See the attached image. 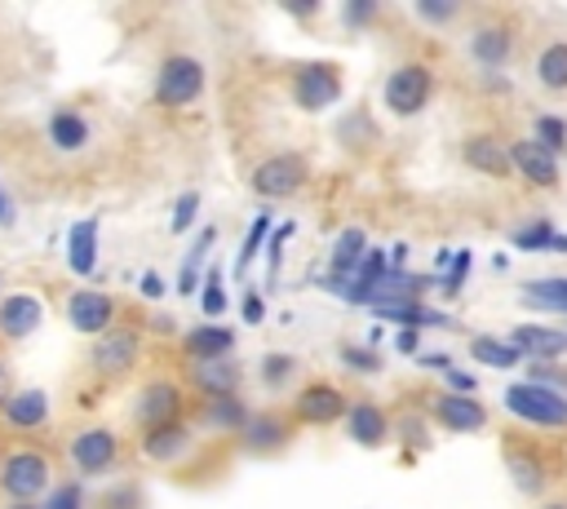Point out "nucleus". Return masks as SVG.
<instances>
[{
  "label": "nucleus",
  "mask_w": 567,
  "mask_h": 509,
  "mask_svg": "<svg viewBox=\"0 0 567 509\" xmlns=\"http://www.w3.org/2000/svg\"><path fill=\"white\" fill-rule=\"evenodd\" d=\"M505 412L536 425V429H567V394L549 389V385H536V381H514L505 385L501 394Z\"/></svg>",
  "instance_id": "1"
},
{
  "label": "nucleus",
  "mask_w": 567,
  "mask_h": 509,
  "mask_svg": "<svg viewBox=\"0 0 567 509\" xmlns=\"http://www.w3.org/2000/svg\"><path fill=\"white\" fill-rule=\"evenodd\" d=\"M53 482V469H49V456L35 451V447H18L4 456L0 465V491L13 500V505H35V496H44Z\"/></svg>",
  "instance_id": "2"
},
{
  "label": "nucleus",
  "mask_w": 567,
  "mask_h": 509,
  "mask_svg": "<svg viewBox=\"0 0 567 509\" xmlns=\"http://www.w3.org/2000/svg\"><path fill=\"white\" fill-rule=\"evenodd\" d=\"M204 62L190 58V53H168L155 71V102L177 111V106H190L199 93H204Z\"/></svg>",
  "instance_id": "3"
},
{
  "label": "nucleus",
  "mask_w": 567,
  "mask_h": 509,
  "mask_svg": "<svg viewBox=\"0 0 567 509\" xmlns=\"http://www.w3.org/2000/svg\"><path fill=\"white\" fill-rule=\"evenodd\" d=\"M430 97H434V71L425 62H399L385 75V84H381V102L394 115H403V120L416 115V111H425Z\"/></svg>",
  "instance_id": "4"
},
{
  "label": "nucleus",
  "mask_w": 567,
  "mask_h": 509,
  "mask_svg": "<svg viewBox=\"0 0 567 509\" xmlns=\"http://www.w3.org/2000/svg\"><path fill=\"white\" fill-rule=\"evenodd\" d=\"M306 177H310L306 159H301L297 150H279V155H266V159L252 168L248 186H252L261 199H288V195H297V190L306 186Z\"/></svg>",
  "instance_id": "5"
},
{
  "label": "nucleus",
  "mask_w": 567,
  "mask_h": 509,
  "mask_svg": "<svg viewBox=\"0 0 567 509\" xmlns=\"http://www.w3.org/2000/svg\"><path fill=\"white\" fill-rule=\"evenodd\" d=\"M509 164H514V173H518L527 186H536V190H558V186H563L558 155H554L545 142H536V137H514V142H509Z\"/></svg>",
  "instance_id": "6"
},
{
  "label": "nucleus",
  "mask_w": 567,
  "mask_h": 509,
  "mask_svg": "<svg viewBox=\"0 0 567 509\" xmlns=\"http://www.w3.org/2000/svg\"><path fill=\"white\" fill-rule=\"evenodd\" d=\"M142 359V332L137 328H111L106 336H97V345L89 350V367L106 381L133 372V363Z\"/></svg>",
  "instance_id": "7"
},
{
  "label": "nucleus",
  "mask_w": 567,
  "mask_h": 509,
  "mask_svg": "<svg viewBox=\"0 0 567 509\" xmlns=\"http://www.w3.org/2000/svg\"><path fill=\"white\" fill-rule=\"evenodd\" d=\"M341 97V71L332 62H306L292 71V102L301 111H328Z\"/></svg>",
  "instance_id": "8"
},
{
  "label": "nucleus",
  "mask_w": 567,
  "mask_h": 509,
  "mask_svg": "<svg viewBox=\"0 0 567 509\" xmlns=\"http://www.w3.org/2000/svg\"><path fill=\"white\" fill-rule=\"evenodd\" d=\"M115 314H120V305H115L111 292L75 288V292L66 297V323H71L75 332H84V336H106V332L115 328Z\"/></svg>",
  "instance_id": "9"
},
{
  "label": "nucleus",
  "mask_w": 567,
  "mask_h": 509,
  "mask_svg": "<svg viewBox=\"0 0 567 509\" xmlns=\"http://www.w3.org/2000/svg\"><path fill=\"white\" fill-rule=\"evenodd\" d=\"M120 460V438L106 425H89L71 438V465L80 478H97Z\"/></svg>",
  "instance_id": "10"
},
{
  "label": "nucleus",
  "mask_w": 567,
  "mask_h": 509,
  "mask_svg": "<svg viewBox=\"0 0 567 509\" xmlns=\"http://www.w3.org/2000/svg\"><path fill=\"white\" fill-rule=\"evenodd\" d=\"M292 412H297L301 425H337V420H346L350 403H346V394H341L332 381H310V385L297 394Z\"/></svg>",
  "instance_id": "11"
},
{
  "label": "nucleus",
  "mask_w": 567,
  "mask_h": 509,
  "mask_svg": "<svg viewBox=\"0 0 567 509\" xmlns=\"http://www.w3.org/2000/svg\"><path fill=\"white\" fill-rule=\"evenodd\" d=\"M514 49H518V31H514V22H505V18L478 22V27L470 31V58H474L478 66H505V62L514 58Z\"/></svg>",
  "instance_id": "12"
},
{
  "label": "nucleus",
  "mask_w": 567,
  "mask_h": 509,
  "mask_svg": "<svg viewBox=\"0 0 567 509\" xmlns=\"http://www.w3.org/2000/svg\"><path fill=\"white\" fill-rule=\"evenodd\" d=\"M430 412H434V420L443 425V429H452V434H478V429H487V407L474 398V394H434L430 398Z\"/></svg>",
  "instance_id": "13"
},
{
  "label": "nucleus",
  "mask_w": 567,
  "mask_h": 509,
  "mask_svg": "<svg viewBox=\"0 0 567 509\" xmlns=\"http://www.w3.org/2000/svg\"><path fill=\"white\" fill-rule=\"evenodd\" d=\"M137 420L146 429L168 425V420H182V385L168 381V376H155L151 385H142V394H137Z\"/></svg>",
  "instance_id": "14"
},
{
  "label": "nucleus",
  "mask_w": 567,
  "mask_h": 509,
  "mask_svg": "<svg viewBox=\"0 0 567 509\" xmlns=\"http://www.w3.org/2000/svg\"><path fill=\"white\" fill-rule=\"evenodd\" d=\"M461 159H465L474 173L496 177V181H505V177L514 173V164H509V142H496L492 133H470V137L461 142Z\"/></svg>",
  "instance_id": "15"
},
{
  "label": "nucleus",
  "mask_w": 567,
  "mask_h": 509,
  "mask_svg": "<svg viewBox=\"0 0 567 509\" xmlns=\"http://www.w3.org/2000/svg\"><path fill=\"white\" fill-rule=\"evenodd\" d=\"M346 434H350V443H359V447H381V443L394 434V420H390V412H385L381 403L359 398V403H350V412H346Z\"/></svg>",
  "instance_id": "16"
},
{
  "label": "nucleus",
  "mask_w": 567,
  "mask_h": 509,
  "mask_svg": "<svg viewBox=\"0 0 567 509\" xmlns=\"http://www.w3.org/2000/svg\"><path fill=\"white\" fill-rule=\"evenodd\" d=\"M182 354L190 363H213V359H230L235 354V332L226 323H199L182 336Z\"/></svg>",
  "instance_id": "17"
},
{
  "label": "nucleus",
  "mask_w": 567,
  "mask_h": 509,
  "mask_svg": "<svg viewBox=\"0 0 567 509\" xmlns=\"http://www.w3.org/2000/svg\"><path fill=\"white\" fill-rule=\"evenodd\" d=\"M4 425L18 429V434H40L49 425V394L27 385V389H13V398L4 403Z\"/></svg>",
  "instance_id": "18"
},
{
  "label": "nucleus",
  "mask_w": 567,
  "mask_h": 509,
  "mask_svg": "<svg viewBox=\"0 0 567 509\" xmlns=\"http://www.w3.org/2000/svg\"><path fill=\"white\" fill-rule=\"evenodd\" d=\"M505 465H509L514 482H518L523 491H532V496L549 482V460H545V451L532 447V443H514V438H505Z\"/></svg>",
  "instance_id": "19"
},
{
  "label": "nucleus",
  "mask_w": 567,
  "mask_h": 509,
  "mask_svg": "<svg viewBox=\"0 0 567 509\" xmlns=\"http://www.w3.org/2000/svg\"><path fill=\"white\" fill-rule=\"evenodd\" d=\"M40 323H44V301H40V297L13 292V297L0 301V336L22 341V336H31Z\"/></svg>",
  "instance_id": "20"
},
{
  "label": "nucleus",
  "mask_w": 567,
  "mask_h": 509,
  "mask_svg": "<svg viewBox=\"0 0 567 509\" xmlns=\"http://www.w3.org/2000/svg\"><path fill=\"white\" fill-rule=\"evenodd\" d=\"M509 341H514V350H518L523 359H536V363L567 354V332H563V328H545V323H518V328L509 332Z\"/></svg>",
  "instance_id": "21"
},
{
  "label": "nucleus",
  "mask_w": 567,
  "mask_h": 509,
  "mask_svg": "<svg viewBox=\"0 0 567 509\" xmlns=\"http://www.w3.org/2000/svg\"><path fill=\"white\" fill-rule=\"evenodd\" d=\"M97 235H102V226H97V217H84V221H71L66 226V266H71V274H80V279H89L93 270H97Z\"/></svg>",
  "instance_id": "22"
},
{
  "label": "nucleus",
  "mask_w": 567,
  "mask_h": 509,
  "mask_svg": "<svg viewBox=\"0 0 567 509\" xmlns=\"http://www.w3.org/2000/svg\"><path fill=\"white\" fill-rule=\"evenodd\" d=\"M190 381L204 398H235L239 385V363L235 359H213V363H190Z\"/></svg>",
  "instance_id": "23"
},
{
  "label": "nucleus",
  "mask_w": 567,
  "mask_h": 509,
  "mask_svg": "<svg viewBox=\"0 0 567 509\" xmlns=\"http://www.w3.org/2000/svg\"><path fill=\"white\" fill-rule=\"evenodd\" d=\"M363 257H368V235H363L359 226L341 230L337 243H332V274H328V283H350V279L359 274Z\"/></svg>",
  "instance_id": "24"
},
{
  "label": "nucleus",
  "mask_w": 567,
  "mask_h": 509,
  "mask_svg": "<svg viewBox=\"0 0 567 509\" xmlns=\"http://www.w3.org/2000/svg\"><path fill=\"white\" fill-rule=\"evenodd\" d=\"M186 447H190V425H182V420H168V425H155V429L142 434V451H146V460H155V465L177 460Z\"/></svg>",
  "instance_id": "25"
},
{
  "label": "nucleus",
  "mask_w": 567,
  "mask_h": 509,
  "mask_svg": "<svg viewBox=\"0 0 567 509\" xmlns=\"http://www.w3.org/2000/svg\"><path fill=\"white\" fill-rule=\"evenodd\" d=\"M288 434H292V425L279 412H252L244 425V447L248 451H275L288 443Z\"/></svg>",
  "instance_id": "26"
},
{
  "label": "nucleus",
  "mask_w": 567,
  "mask_h": 509,
  "mask_svg": "<svg viewBox=\"0 0 567 509\" xmlns=\"http://www.w3.org/2000/svg\"><path fill=\"white\" fill-rule=\"evenodd\" d=\"M49 146L62 150V155L84 150V146H89V120H84L75 106L53 111V120H49Z\"/></svg>",
  "instance_id": "27"
},
{
  "label": "nucleus",
  "mask_w": 567,
  "mask_h": 509,
  "mask_svg": "<svg viewBox=\"0 0 567 509\" xmlns=\"http://www.w3.org/2000/svg\"><path fill=\"white\" fill-rule=\"evenodd\" d=\"M536 80L549 93H567V40H549L536 53Z\"/></svg>",
  "instance_id": "28"
},
{
  "label": "nucleus",
  "mask_w": 567,
  "mask_h": 509,
  "mask_svg": "<svg viewBox=\"0 0 567 509\" xmlns=\"http://www.w3.org/2000/svg\"><path fill=\"white\" fill-rule=\"evenodd\" d=\"M248 416H252V412H248L239 398H204L199 425H208V429H217V434H230V429H239V434H244Z\"/></svg>",
  "instance_id": "29"
},
{
  "label": "nucleus",
  "mask_w": 567,
  "mask_h": 509,
  "mask_svg": "<svg viewBox=\"0 0 567 509\" xmlns=\"http://www.w3.org/2000/svg\"><path fill=\"white\" fill-rule=\"evenodd\" d=\"M470 354H474L483 367H496V372H509V367L523 363V354L514 350L509 336H505V341H501V336H474V341H470Z\"/></svg>",
  "instance_id": "30"
},
{
  "label": "nucleus",
  "mask_w": 567,
  "mask_h": 509,
  "mask_svg": "<svg viewBox=\"0 0 567 509\" xmlns=\"http://www.w3.org/2000/svg\"><path fill=\"white\" fill-rule=\"evenodd\" d=\"M208 243H217V226H204L199 235H195V243H190V252H186V261H182V274H177V292L182 297H190L204 279H199V266H204V257H208Z\"/></svg>",
  "instance_id": "31"
},
{
  "label": "nucleus",
  "mask_w": 567,
  "mask_h": 509,
  "mask_svg": "<svg viewBox=\"0 0 567 509\" xmlns=\"http://www.w3.org/2000/svg\"><path fill=\"white\" fill-rule=\"evenodd\" d=\"M523 301H527V305H540V310H563V314H567V274L523 283Z\"/></svg>",
  "instance_id": "32"
},
{
  "label": "nucleus",
  "mask_w": 567,
  "mask_h": 509,
  "mask_svg": "<svg viewBox=\"0 0 567 509\" xmlns=\"http://www.w3.org/2000/svg\"><path fill=\"white\" fill-rule=\"evenodd\" d=\"M270 230H275V226H270V217H266V212H257V217H252V230H248V235H244V243H239V257H235V274H244V270L257 261V252L270 243Z\"/></svg>",
  "instance_id": "33"
},
{
  "label": "nucleus",
  "mask_w": 567,
  "mask_h": 509,
  "mask_svg": "<svg viewBox=\"0 0 567 509\" xmlns=\"http://www.w3.org/2000/svg\"><path fill=\"white\" fill-rule=\"evenodd\" d=\"M199 305H204V314H208V323H217V319L226 314V288H221V270H217V266H208V270H204V288H199Z\"/></svg>",
  "instance_id": "34"
},
{
  "label": "nucleus",
  "mask_w": 567,
  "mask_h": 509,
  "mask_svg": "<svg viewBox=\"0 0 567 509\" xmlns=\"http://www.w3.org/2000/svg\"><path fill=\"white\" fill-rule=\"evenodd\" d=\"M199 190H182L177 195V204H173V217H168V230L173 235H182V230H190L195 226V217H199Z\"/></svg>",
  "instance_id": "35"
},
{
  "label": "nucleus",
  "mask_w": 567,
  "mask_h": 509,
  "mask_svg": "<svg viewBox=\"0 0 567 509\" xmlns=\"http://www.w3.org/2000/svg\"><path fill=\"white\" fill-rule=\"evenodd\" d=\"M44 509H84V487L80 482H58L44 496Z\"/></svg>",
  "instance_id": "36"
},
{
  "label": "nucleus",
  "mask_w": 567,
  "mask_h": 509,
  "mask_svg": "<svg viewBox=\"0 0 567 509\" xmlns=\"http://www.w3.org/2000/svg\"><path fill=\"white\" fill-rule=\"evenodd\" d=\"M292 367H297L292 354H266V359H261V381H266V385H284V381L292 376Z\"/></svg>",
  "instance_id": "37"
},
{
  "label": "nucleus",
  "mask_w": 567,
  "mask_h": 509,
  "mask_svg": "<svg viewBox=\"0 0 567 509\" xmlns=\"http://www.w3.org/2000/svg\"><path fill=\"white\" fill-rule=\"evenodd\" d=\"M341 363L354 372H381V354H372L368 345H341Z\"/></svg>",
  "instance_id": "38"
},
{
  "label": "nucleus",
  "mask_w": 567,
  "mask_h": 509,
  "mask_svg": "<svg viewBox=\"0 0 567 509\" xmlns=\"http://www.w3.org/2000/svg\"><path fill=\"white\" fill-rule=\"evenodd\" d=\"M536 142H545V146L558 155V146H567V128H563V120L540 115V120H536Z\"/></svg>",
  "instance_id": "39"
},
{
  "label": "nucleus",
  "mask_w": 567,
  "mask_h": 509,
  "mask_svg": "<svg viewBox=\"0 0 567 509\" xmlns=\"http://www.w3.org/2000/svg\"><path fill=\"white\" fill-rule=\"evenodd\" d=\"M527 381H536V385H549V389H567V372L563 367H554V363H532V376Z\"/></svg>",
  "instance_id": "40"
},
{
  "label": "nucleus",
  "mask_w": 567,
  "mask_h": 509,
  "mask_svg": "<svg viewBox=\"0 0 567 509\" xmlns=\"http://www.w3.org/2000/svg\"><path fill=\"white\" fill-rule=\"evenodd\" d=\"M292 230H297L292 221H284V226H275V230H270V243H266V261H270V270H279V257H284V243L292 239Z\"/></svg>",
  "instance_id": "41"
},
{
  "label": "nucleus",
  "mask_w": 567,
  "mask_h": 509,
  "mask_svg": "<svg viewBox=\"0 0 567 509\" xmlns=\"http://www.w3.org/2000/svg\"><path fill=\"white\" fill-rule=\"evenodd\" d=\"M456 13H461V4H430V0L416 4V18H425V22H452Z\"/></svg>",
  "instance_id": "42"
},
{
  "label": "nucleus",
  "mask_w": 567,
  "mask_h": 509,
  "mask_svg": "<svg viewBox=\"0 0 567 509\" xmlns=\"http://www.w3.org/2000/svg\"><path fill=\"white\" fill-rule=\"evenodd\" d=\"M341 18H346L350 27H363V22H372V18H377V4H368V0H363V4H354V0H350V4L341 9Z\"/></svg>",
  "instance_id": "43"
},
{
  "label": "nucleus",
  "mask_w": 567,
  "mask_h": 509,
  "mask_svg": "<svg viewBox=\"0 0 567 509\" xmlns=\"http://www.w3.org/2000/svg\"><path fill=\"white\" fill-rule=\"evenodd\" d=\"M239 310H244L248 323H261V319H266V301H261V292H244V305H239Z\"/></svg>",
  "instance_id": "44"
},
{
  "label": "nucleus",
  "mask_w": 567,
  "mask_h": 509,
  "mask_svg": "<svg viewBox=\"0 0 567 509\" xmlns=\"http://www.w3.org/2000/svg\"><path fill=\"white\" fill-rule=\"evenodd\" d=\"M142 505V496L133 491V487H120V491H111V500H106V509H137Z\"/></svg>",
  "instance_id": "45"
},
{
  "label": "nucleus",
  "mask_w": 567,
  "mask_h": 509,
  "mask_svg": "<svg viewBox=\"0 0 567 509\" xmlns=\"http://www.w3.org/2000/svg\"><path fill=\"white\" fill-rule=\"evenodd\" d=\"M137 292H142V297H151V301H155V297H164V279H159V274H155V270H146V274H142V279H137Z\"/></svg>",
  "instance_id": "46"
},
{
  "label": "nucleus",
  "mask_w": 567,
  "mask_h": 509,
  "mask_svg": "<svg viewBox=\"0 0 567 509\" xmlns=\"http://www.w3.org/2000/svg\"><path fill=\"white\" fill-rule=\"evenodd\" d=\"M465 266H470V257L461 252V257H456V266H452V274L443 279V288H447V292H456V288H461V279H465Z\"/></svg>",
  "instance_id": "47"
},
{
  "label": "nucleus",
  "mask_w": 567,
  "mask_h": 509,
  "mask_svg": "<svg viewBox=\"0 0 567 509\" xmlns=\"http://www.w3.org/2000/svg\"><path fill=\"white\" fill-rule=\"evenodd\" d=\"M447 385H452V394H470V389H474V376H465V372L452 367V372H447Z\"/></svg>",
  "instance_id": "48"
},
{
  "label": "nucleus",
  "mask_w": 567,
  "mask_h": 509,
  "mask_svg": "<svg viewBox=\"0 0 567 509\" xmlns=\"http://www.w3.org/2000/svg\"><path fill=\"white\" fill-rule=\"evenodd\" d=\"M9 398H13V385H9V367H4V359H0V412H4Z\"/></svg>",
  "instance_id": "49"
},
{
  "label": "nucleus",
  "mask_w": 567,
  "mask_h": 509,
  "mask_svg": "<svg viewBox=\"0 0 567 509\" xmlns=\"http://www.w3.org/2000/svg\"><path fill=\"white\" fill-rule=\"evenodd\" d=\"M394 345H399V350H403V354H412V350H416V328H403V332H399V341H394Z\"/></svg>",
  "instance_id": "50"
},
{
  "label": "nucleus",
  "mask_w": 567,
  "mask_h": 509,
  "mask_svg": "<svg viewBox=\"0 0 567 509\" xmlns=\"http://www.w3.org/2000/svg\"><path fill=\"white\" fill-rule=\"evenodd\" d=\"M0 226H13V204H9V195H0Z\"/></svg>",
  "instance_id": "51"
},
{
  "label": "nucleus",
  "mask_w": 567,
  "mask_h": 509,
  "mask_svg": "<svg viewBox=\"0 0 567 509\" xmlns=\"http://www.w3.org/2000/svg\"><path fill=\"white\" fill-rule=\"evenodd\" d=\"M540 509H567V505H563V500H549V505H540Z\"/></svg>",
  "instance_id": "52"
},
{
  "label": "nucleus",
  "mask_w": 567,
  "mask_h": 509,
  "mask_svg": "<svg viewBox=\"0 0 567 509\" xmlns=\"http://www.w3.org/2000/svg\"><path fill=\"white\" fill-rule=\"evenodd\" d=\"M9 509H44V505H9Z\"/></svg>",
  "instance_id": "53"
},
{
  "label": "nucleus",
  "mask_w": 567,
  "mask_h": 509,
  "mask_svg": "<svg viewBox=\"0 0 567 509\" xmlns=\"http://www.w3.org/2000/svg\"><path fill=\"white\" fill-rule=\"evenodd\" d=\"M0 283H4V279H0Z\"/></svg>",
  "instance_id": "54"
}]
</instances>
